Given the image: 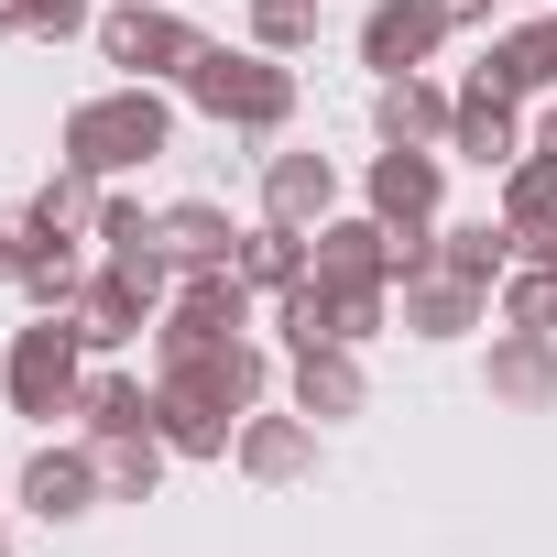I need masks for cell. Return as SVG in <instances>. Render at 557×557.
I'll return each mask as SVG.
<instances>
[{
    "label": "cell",
    "mask_w": 557,
    "mask_h": 557,
    "mask_svg": "<svg viewBox=\"0 0 557 557\" xmlns=\"http://www.w3.org/2000/svg\"><path fill=\"white\" fill-rule=\"evenodd\" d=\"M175 143V110L153 99V77H121V88H99V99H77L66 110V132H55V164H77V175H132V164H153Z\"/></svg>",
    "instance_id": "obj_1"
},
{
    "label": "cell",
    "mask_w": 557,
    "mask_h": 557,
    "mask_svg": "<svg viewBox=\"0 0 557 557\" xmlns=\"http://www.w3.org/2000/svg\"><path fill=\"white\" fill-rule=\"evenodd\" d=\"M186 88V110H208V121H230V132H285L296 121V66L285 55H230V45H197V66L175 77Z\"/></svg>",
    "instance_id": "obj_2"
},
{
    "label": "cell",
    "mask_w": 557,
    "mask_h": 557,
    "mask_svg": "<svg viewBox=\"0 0 557 557\" xmlns=\"http://www.w3.org/2000/svg\"><path fill=\"white\" fill-rule=\"evenodd\" d=\"M240 329H251V285H240V262L186 273V285L164 296V318H153V361L175 372V361H197V350H219V339H240Z\"/></svg>",
    "instance_id": "obj_3"
},
{
    "label": "cell",
    "mask_w": 557,
    "mask_h": 557,
    "mask_svg": "<svg viewBox=\"0 0 557 557\" xmlns=\"http://www.w3.org/2000/svg\"><path fill=\"white\" fill-rule=\"evenodd\" d=\"M88 339L66 329V318H34L23 339H12V361H0V394H12V416H77V394H88Z\"/></svg>",
    "instance_id": "obj_4"
},
{
    "label": "cell",
    "mask_w": 557,
    "mask_h": 557,
    "mask_svg": "<svg viewBox=\"0 0 557 557\" xmlns=\"http://www.w3.org/2000/svg\"><path fill=\"white\" fill-rule=\"evenodd\" d=\"M197 45H208V34L175 12V0H121V12H99V55H110L121 77H186Z\"/></svg>",
    "instance_id": "obj_5"
},
{
    "label": "cell",
    "mask_w": 557,
    "mask_h": 557,
    "mask_svg": "<svg viewBox=\"0 0 557 557\" xmlns=\"http://www.w3.org/2000/svg\"><path fill=\"white\" fill-rule=\"evenodd\" d=\"M481 394L503 416H546L557 405V329H503L492 361H481Z\"/></svg>",
    "instance_id": "obj_6"
},
{
    "label": "cell",
    "mask_w": 557,
    "mask_h": 557,
    "mask_svg": "<svg viewBox=\"0 0 557 557\" xmlns=\"http://www.w3.org/2000/svg\"><path fill=\"white\" fill-rule=\"evenodd\" d=\"M153 318H164V296H153V285H132L121 262H110V273H88V296L66 307V329H77L88 350H132Z\"/></svg>",
    "instance_id": "obj_7"
},
{
    "label": "cell",
    "mask_w": 557,
    "mask_h": 557,
    "mask_svg": "<svg viewBox=\"0 0 557 557\" xmlns=\"http://www.w3.org/2000/svg\"><path fill=\"white\" fill-rule=\"evenodd\" d=\"M437 186H448V175H437V153H416V143H383L372 175H361V197H372L383 230H426V219H437Z\"/></svg>",
    "instance_id": "obj_8"
},
{
    "label": "cell",
    "mask_w": 557,
    "mask_h": 557,
    "mask_svg": "<svg viewBox=\"0 0 557 557\" xmlns=\"http://www.w3.org/2000/svg\"><path fill=\"white\" fill-rule=\"evenodd\" d=\"M437 45H448L437 0H372V12H361V66H383V77H416Z\"/></svg>",
    "instance_id": "obj_9"
},
{
    "label": "cell",
    "mask_w": 557,
    "mask_h": 557,
    "mask_svg": "<svg viewBox=\"0 0 557 557\" xmlns=\"http://www.w3.org/2000/svg\"><path fill=\"white\" fill-rule=\"evenodd\" d=\"M448 153H459V164H481V175H492V164H513V153H524V121H513V88L470 77V88H459V110H448Z\"/></svg>",
    "instance_id": "obj_10"
},
{
    "label": "cell",
    "mask_w": 557,
    "mask_h": 557,
    "mask_svg": "<svg viewBox=\"0 0 557 557\" xmlns=\"http://www.w3.org/2000/svg\"><path fill=\"white\" fill-rule=\"evenodd\" d=\"M153 383H186L197 405L251 416V405H262V383H273V361H262L251 339H219V350H197V361H175V372H153Z\"/></svg>",
    "instance_id": "obj_11"
},
{
    "label": "cell",
    "mask_w": 557,
    "mask_h": 557,
    "mask_svg": "<svg viewBox=\"0 0 557 557\" xmlns=\"http://www.w3.org/2000/svg\"><path fill=\"white\" fill-rule=\"evenodd\" d=\"M307 262H318V285H394V230L383 219H318Z\"/></svg>",
    "instance_id": "obj_12"
},
{
    "label": "cell",
    "mask_w": 557,
    "mask_h": 557,
    "mask_svg": "<svg viewBox=\"0 0 557 557\" xmlns=\"http://www.w3.org/2000/svg\"><path fill=\"white\" fill-rule=\"evenodd\" d=\"M23 503H34L45 524L99 513V503H110V492H99V448H34V459H23Z\"/></svg>",
    "instance_id": "obj_13"
},
{
    "label": "cell",
    "mask_w": 557,
    "mask_h": 557,
    "mask_svg": "<svg viewBox=\"0 0 557 557\" xmlns=\"http://www.w3.org/2000/svg\"><path fill=\"white\" fill-rule=\"evenodd\" d=\"M12 285L45 307V318H66L77 296H88V262H77V230H55V219H23V273Z\"/></svg>",
    "instance_id": "obj_14"
},
{
    "label": "cell",
    "mask_w": 557,
    "mask_h": 557,
    "mask_svg": "<svg viewBox=\"0 0 557 557\" xmlns=\"http://www.w3.org/2000/svg\"><path fill=\"white\" fill-rule=\"evenodd\" d=\"M262 219H285V230L339 219V164H329V153H273V164H262Z\"/></svg>",
    "instance_id": "obj_15"
},
{
    "label": "cell",
    "mask_w": 557,
    "mask_h": 557,
    "mask_svg": "<svg viewBox=\"0 0 557 557\" xmlns=\"http://www.w3.org/2000/svg\"><path fill=\"white\" fill-rule=\"evenodd\" d=\"M448 110H459V88H437V77H383V99H372V132H383V143H416V153H437V143H448Z\"/></svg>",
    "instance_id": "obj_16"
},
{
    "label": "cell",
    "mask_w": 557,
    "mask_h": 557,
    "mask_svg": "<svg viewBox=\"0 0 557 557\" xmlns=\"http://www.w3.org/2000/svg\"><path fill=\"white\" fill-rule=\"evenodd\" d=\"M240 470L251 481H307L318 470V416H240Z\"/></svg>",
    "instance_id": "obj_17"
},
{
    "label": "cell",
    "mask_w": 557,
    "mask_h": 557,
    "mask_svg": "<svg viewBox=\"0 0 557 557\" xmlns=\"http://www.w3.org/2000/svg\"><path fill=\"white\" fill-rule=\"evenodd\" d=\"M394 296H405V329H416V339H470V329H481V285H459L448 262L405 273Z\"/></svg>",
    "instance_id": "obj_18"
},
{
    "label": "cell",
    "mask_w": 557,
    "mask_h": 557,
    "mask_svg": "<svg viewBox=\"0 0 557 557\" xmlns=\"http://www.w3.org/2000/svg\"><path fill=\"white\" fill-rule=\"evenodd\" d=\"M503 230H513V251H535L557 230V143H535V153L503 164Z\"/></svg>",
    "instance_id": "obj_19"
},
{
    "label": "cell",
    "mask_w": 557,
    "mask_h": 557,
    "mask_svg": "<svg viewBox=\"0 0 557 557\" xmlns=\"http://www.w3.org/2000/svg\"><path fill=\"white\" fill-rule=\"evenodd\" d=\"M164 251H175V273H219V262H240V230H230L219 197H175L164 208Z\"/></svg>",
    "instance_id": "obj_20"
},
{
    "label": "cell",
    "mask_w": 557,
    "mask_h": 557,
    "mask_svg": "<svg viewBox=\"0 0 557 557\" xmlns=\"http://www.w3.org/2000/svg\"><path fill=\"white\" fill-rule=\"evenodd\" d=\"M361 405H372L361 350H339V339H329V350H296V416H318V426H329V416H361Z\"/></svg>",
    "instance_id": "obj_21"
},
{
    "label": "cell",
    "mask_w": 557,
    "mask_h": 557,
    "mask_svg": "<svg viewBox=\"0 0 557 557\" xmlns=\"http://www.w3.org/2000/svg\"><path fill=\"white\" fill-rule=\"evenodd\" d=\"M230 426H240V416L197 405L186 383H153V437H164L175 459H230Z\"/></svg>",
    "instance_id": "obj_22"
},
{
    "label": "cell",
    "mask_w": 557,
    "mask_h": 557,
    "mask_svg": "<svg viewBox=\"0 0 557 557\" xmlns=\"http://www.w3.org/2000/svg\"><path fill=\"white\" fill-rule=\"evenodd\" d=\"M307 230H285V219H262V230H240V285L251 296H285V285H307Z\"/></svg>",
    "instance_id": "obj_23"
},
{
    "label": "cell",
    "mask_w": 557,
    "mask_h": 557,
    "mask_svg": "<svg viewBox=\"0 0 557 557\" xmlns=\"http://www.w3.org/2000/svg\"><path fill=\"white\" fill-rule=\"evenodd\" d=\"M492 88H513V99H535V88H557V12L546 23H513L503 45H492V66H481Z\"/></svg>",
    "instance_id": "obj_24"
},
{
    "label": "cell",
    "mask_w": 557,
    "mask_h": 557,
    "mask_svg": "<svg viewBox=\"0 0 557 557\" xmlns=\"http://www.w3.org/2000/svg\"><path fill=\"white\" fill-rule=\"evenodd\" d=\"M437 262L459 273V285H481V296H492L503 273H513V230H503V219H470V230H437Z\"/></svg>",
    "instance_id": "obj_25"
},
{
    "label": "cell",
    "mask_w": 557,
    "mask_h": 557,
    "mask_svg": "<svg viewBox=\"0 0 557 557\" xmlns=\"http://www.w3.org/2000/svg\"><path fill=\"white\" fill-rule=\"evenodd\" d=\"M164 459H175V448H164L153 426H143V437H99V492H110V503H153Z\"/></svg>",
    "instance_id": "obj_26"
},
{
    "label": "cell",
    "mask_w": 557,
    "mask_h": 557,
    "mask_svg": "<svg viewBox=\"0 0 557 557\" xmlns=\"http://www.w3.org/2000/svg\"><path fill=\"white\" fill-rule=\"evenodd\" d=\"M77 416H88V437H143V426H153V383H132V372H99V383L77 394Z\"/></svg>",
    "instance_id": "obj_27"
},
{
    "label": "cell",
    "mask_w": 557,
    "mask_h": 557,
    "mask_svg": "<svg viewBox=\"0 0 557 557\" xmlns=\"http://www.w3.org/2000/svg\"><path fill=\"white\" fill-rule=\"evenodd\" d=\"M503 329H557V262L513 251V273H503Z\"/></svg>",
    "instance_id": "obj_28"
},
{
    "label": "cell",
    "mask_w": 557,
    "mask_h": 557,
    "mask_svg": "<svg viewBox=\"0 0 557 557\" xmlns=\"http://www.w3.org/2000/svg\"><path fill=\"white\" fill-rule=\"evenodd\" d=\"M251 45L262 55H307L318 45V0H251Z\"/></svg>",
    "instance_id": "obj_29"
},
{
    "label": "cell",
    "mask_w": 557,
    "mask_h": 557,
    "mask_svg": "<svg viewBox=\"0 0 557 557\" xmlns=\"http://www.w3.org/2000/svg\"><path fill=\"white\" fill-rule=\"evenodd\" d=\"M34 219H55V230H88V219H99V175L55 164V175H45V197H34Z\"/></svg>",
    "instance_id": "obj_30"
},
{
    "label": "cell",
    "mask_w": 557,
    "mask_h": 557,
    "mask_svg": "<svg viewBox=\"0 0 557 557\" xmlns=\"http://www.w3.org/2000/svg\"><path fill=\"white\" fill-rule=\"evenodd\" d=\"M23 34L66 45V34H99V12H88V0H23Z\"/></svg>",
    "instance_id": "obj_31"
},
{
    "label": "cell",
    "mask_w": 557,
    "mask_h": 557,
    "mask_svg": "<svg viewBox=\"0 0 557 557\" xmlns=\"http://www.w3.org/2000/svg\"><path fill=\"white\" fill-rule=\"evenodd\" d=\"M437 23H448V34H470V23H492V0H437Z\"/></svg>",
    "instance_id": "obj_32"
},
{
    "label": "cell",
    "mask_w": 557,
    "mask_h": 557,
    "mask_svg": "<svg viewBox=\"0 0 557 557\" xmlns=\"http://www.w3.org/2000/svg\"><path fill=\"white\" fill-rule=\"evenodd\" d=\"M12 273H23V230H0V285H12Z\"/></svg>",
    "instance_id": "obj_33"
},
{
    "label": "cell",
    "mask_w": 557,
    "mask_h": 557,
    "mask_svg": "<svg viewBox=\"0 0 557 557\" xmlns=\"http://www.w3.org/2000/svg\"><path fill=\"white\" fill-rule=\"evenodd\" d=\"M12 34H23V0H0V45H12Z\"/></svg>",
    "instance_id": "obj_34"
},
{
    "label": "cell",
    "mask_w": 557,
    "mask_h": 557,
    "mask_svg": "<svg viewBox=\"0 0 557 557\" xmlns=\"http://www.w3.org/2000/svg\"><path fill=\"white\" fill-rule=\"evenodd\" d=\"M546 143H557V110H546Z\"/></svg>",
    "instance_id": "obj_35"
}]
</instances>
